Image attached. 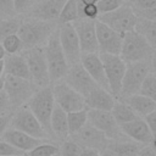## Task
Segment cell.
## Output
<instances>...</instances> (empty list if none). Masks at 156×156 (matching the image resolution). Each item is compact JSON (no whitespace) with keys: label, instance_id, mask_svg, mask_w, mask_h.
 <instances>
[{"label":"cell","instance_id":"1","mask_svg":"<svg viewBox=\"0 0 156 156\" xmlns=\"http://www.w3.org/2000/svg\"><path fill=\"white\" fill-rule=\"evenodd\" d=\"M55 29H56L55 22L32 18L21 22V26L17 30V35L22 41L23 50H27L45 44Z\"/></svg>","mask_w":156,"mask_h":156},{"label":"cell","instance_id":"2","mask_svg":"<svg viewBox=\"0 0 156 156\" xmlns=\"http://www.w3.org/2000/svg\"><path fill=\"white\" fill-rule=\"evenodd\" d=\"M44 55L48 63L50 82H58L62 80L69 68V65L66 60V56L62 51L60 39H58V28L51 33L49 39L45 43Z\"/></svg>","mask_w":156,"mask_h":156},{"label":"cell","instance_id":"3","mask_svg":"<svg viewBox=\"0 0 156 156\" xmlns=\"http://www.w3.org/2000/svg\"><path fill=\"white\" fill-rule=\"evenodd\" d=\"M152 54L154 49L151 48V45L134 29L123 34L119 56L126 63L141 61L150 62Z\"/></svg>","mask_w":156,"mask_h":156},{"label":"cell","instance_id":"4","mask_svg":"<svg viewBox=\"0 0 156 156\" xmlns=\"http://www.w3.org/2000/svg\"><path fill=\"white\" fill-rule=\"evenodd\" d=\"M27 107L37 117V119L40 122V124L49 134V136L54 138L50 128V118L52 110L55 107V100L52 96L51 87L48 85L37 89L34 94L30 96V99L27 101Z\"/></svg>","mask_w":156,"mask_h":156},{"label":"cell","instance_id":"5","mask_svg":"<svg viewBox=\"0 0 156 156\" xmlns=\"http://www.w3.org/2000/svg\"><path fill=\"white\" fill-rule=\"evenodd\" d=\"M4 90L10 100L11 107L20 108L30 99V96L37 90V87L30 79L5 76Z\"/></svg>","mask_w":156,"mask_h":156},{"label":"cell","instance_id":"6","mask_svg":"<svg viewBox=\"0 0 156 156\" xmlns=\"http://www.w3.org/2000/svg\"><path fill=\"white\" fill-rule=\"evenodd\" d=\"M136 20H138V16L135 15L133 7L127 1L118 9L107 13L99 15L98 17V21L105 23L106 26H108L110 28H112L113 30L121 34L133 30L135 27Z\"/></svg>","mask_w":156,"mask_h":156},{"label":"cell","instance_id":"7","mask_svg":"<svg viewBox=\"0 0 156 156\" xmlns=\"http://www.w3.org/2000/svg\"><path fill=\"white\" fill-rule=\"evenodd\" d=\"M23 56L27 61L30 80L35 84V87H48L50 83V76L46 58L44 55V49L41 46L27 49Z\"/></svg>","mask_w":156,"mask_h":156},{"label":"cell","instance_id":"8","mask_svg":"<svg viewBox=\"0 0 156 156\" xmlns=\"http://www.w3.org/2000/svg\"><path fill=\"white\" fill-rule=\"evenodd\" d=\"M149 72H150V62L147 61L127 63L126 72L122 79L121 91L117 99H124L136 94L140 89L144 78L147 76Z\"/></svg>","mask_w":156,"mask_h":156},{"label":"cell","instance_id":"9","mask_svg":"<svg viewBox=\"0 0 156 156\" xmlns=\"http://www.w3.org/2000/svg\"><path fill=\"white\" fill-rule=\"evenodd\" d=\"M9 124L11 126V128L21 130L37 139L46 140L50 138L49 134L43 128V126L40 124V122L37 119V117L32 113V111L27 106H21L16 111V113L10 118Z\"/></svg>","mask_w":156,"mask_h":156},{"label":"cell","instance_id":"10","mask_svg":"<svg viewBox=\"0 0 156 156\" xmlns=\"http://www.w3.org/2000/svg\"><path fill=\"white\" fill-rule=\"evenodd\" d=\"M99 55L104 65L105 76L108 84V91L115 98H118L127 63L121 58L119 55H112V54H99Z\"/></svg>","mask_w":156,"mask_h":156},{"label":"cell","instance_id":"11","mask_svg":"<svg viewBox=\"0 0 156 156\" xmlns=\"http://www.w3.org/2000/svg\"><path fill=\"white\" fill-rule=\"evenodd\" d=\"M51 90L55 105L61 107L66 113L87 108L84 96L76 91L73 88H71L67 83L61 80L55 82V85L51 88Z\"/></svg>","mask_w":156,"mask_h":156},{"label":"cell","instance_id":"12","mask_svg":"<svg viewBox=\"0 0 156 156\" xmlns=\"http://www.w3.org/2000/svg\"><path fill=\"white\" fill-rule=\"evenodd\" d=\"M88 123L102 132L108 140H121L127 138L110 111L88 108Z\"/></svg>","mask_w":156,"mask_h":156},{"label":"cell","instance_id":"13","mask_svg":"<svg viewBox=\"0 0 156 156\" xmlns=\"http://www.w3.org/2000/svg\"><path fill=\"white\" fill-rule=\"evenodd\" d=\"M58 39L62 48V51L66 56V60L69 66L78 63L80 60V46L77 32L72 23H63L58 27Z\"/></svg>","mask_w":156,"mask_h":156},{"label":"cell","instance_id":"14","mask_svg":"<svg viewBox=\"0 0 156 156\" xmlns=\"http://www.w3.org/2000/svg\"><path fill=\"white\" fill-rule=\"evenodd\" d=\"M95 30L98 39L99 54H112L119 55L123 34L113 30L105 23L100 21H95Z\"/></svg>","mask_w":156,"mask_h":156},{"label":"cell","instance_id":"15","mask_svg":"<svg viewBox=\"0 0 156 156\" xmlns=\"http://www.w3.org/2000/svg\"><path fill=\"white\" fill-rule=\"evenodd\" d=\"M71 135H72V140L76 141L82 149L89 147L101 152L102 150L106 149L108 144V139L106 138V135L95 127L90 126L89 123H87L83 128H80L78 132Z\"/></svg>","mask_w":156,"mask_h":156},{"label":"cell","instance_id":"16","mask_svg":"<svg viewBox=\"0 0 156 156\" xmlns=\"http://www.w3.org/2000/svg\"><path fill=\"white\" fill-rule=\"evenodd\" d=\"M72 24L77 32L82 54L99 52L96 30H95V21L80 18V20L74 21Z\"/></svg>","mask_w":156,"mask_h":156},{"label":"cell","instance_id":"17","mask_svg":"<svg viewBox=\"0 0 156 156\" xmlns=\"http://www.w3.org/2000/svg\"><path fill=\"white\" fill-rule=\"evenodd\" d=\"M63 82L67 83L71 88H73L76 91H78L84 98L90 93V90H93L95 87H98V84L91 79V77L88 74V72L83 68L80 62L69 66V68L63 78Z\"/></svg>","mask_w":156,"mask_h":156},{"label":"cell","instance_id":"18","mask_svg":"<svg viewBox=\"0 0 156 156\" xmlns=\"http://www.w3.org/2000/svg\"><path fill=\"white\" fill-rule=\"evenodd\" d=\"M66 1L67 0H37L29 10V16L40 21L57 22Z\"/></svg>","mask_w":156,"mask_h":156},{"label":"cell","instance_id":"19","mask_svg":"<svg viewBox=\"0 0 156 156\" xmlns=\"http://www.w3.org/2000/svg\"><path fill=\"white\" fill-rule=\"evenodd\" d=\"M79 62L83 66V68L88 72V74L91 77V79L99 87L108 90V84H107V79L105 76L104 65H102V61L100 58L99 52L82 54Z\"/></svg>","mask_w":156,"mask_h":156},{"label":"cell","instance_id":"20","mask_svg":"<svg viewBox=\"0 0 156 156\" xmlns=\"http://www.w3.org/2000/svg\"><path fill=\"white\" fill-rule=\"evenodd\" d=\"M122 133L129 138L130 140L141 144V145H149L152 138V133L149 129L146 122L144 121V118L138 117L130 122L123 123L119 126Z\"/></svg>","mask_w":156,"mask_h":156},{"label":"cell","instance_id":"21","mask_svg":"<svg viewBox=\"0 0 156 156\" xmlns=\"http://www.w3.org/2000/svg\"><path fill=\"white\" fill-rule=\"evenodd\" d=\"M85 107L89 110H101V111H111L113 104L116 101L115 96L106 89L101 87H95L90 93L84 98Z\"/></svg>","mask_w":156,"mask_h":156},{"label":"cell","instance_id":"22","mask_svg":"<svg viewBox=\"0 0 156 156\" xmlns=\"http://www.w3.org/2000/svg\"><path fill=\"white\" fill-rule=\"evenodd\" d=\"M1 138H2V140L7 141L9 144L17 147L18 150H21L24 154L44 141L41 139L33 138V136H30V135H28V134H26L21 130L13 129V128H6L5 132L2 133Z\"/></svg>","mask_w":156,"mask_h":156},{"label":"cell","instance_id":"23","mask_svg":"<svg viewBox=\"0 0 156 156\" xmlns=\"http://www.w3.org/2000/svg\"><path fill=\"white\" fill-rule=\"evenodd\" d=\"M4 73L6 76L30 79L27 61H26L23 55H18V54L5 56V58H4Z\"/></svg>","mask_w":156,"mask_h":156},{"label":"cell","instance_id":"24","mask_svg":"<svg viewBox=\"0 0 156 156\" xmlns=\"http://www.w3.org/2000/svg\"><path fill=\"white\" fill-rule=\"evenodd\" d=\"M50 128H51L52 136H56L60 140H66L69 135L68 124H67V113L57 105H55L51 113Z\"/></svg>","mask_w":156,"mask_h":156},{"label":"cell","instance_id":"25","mask_svg":"<svg viewBox=\"0 0 156 156\" xmlns=\"http://www.w3.org/2000/svg\"><path fill=\"white\" fill-rule=\"evenodd\" d=\"M119 100L124 101L141 118H144L146 115H149L150 112L156 110V102L139 93L130 95L128 98H124V99H119Z\"/></svg>","mask_w":156,"mask_h":156},{"label":"cell","instance_id":"26","mask_svg":"<svg viewBox=\"0 0 156 156\" xmlns=\"http://www.w3.org/2000/svg\"><path fill=\"white\" fill-rule=\"evenodd\" d=\"M106 147L115 152L117 156H136L139 150L141 149V144L126 138L121 140H108Z\"/></svg>","mask_w":156,"mask_h":156},{"label":"cell","instance_id":"27","mask_svg":"<svg viewBox=\"0 0 156 156\" xmlns=\"http://www.w3.org/2000/svg\"><path fill=\"white\" fill-rule=\"evenodd\" d=\"M134 30L144 37L154 50L156 49V21L138 17Z\"/></svg>","mask_w":156,"mask_h":156},{"label":"cell","instance_id":"28","mask_svg":"<svg viewBox=\"0 0 156 156\" xmlns=\"http://www.w3.org/2000/svg\"><path fill=\"white\" fill-rule=\"evenodd\" d=\"M111 115L113 116V118L116 119V122L118 123V126L130 122L135 118H138L139 116L122 100H116L113 104V107L111 108Z\"/></svg>","mask_w":156,"mask_h":156},{"label":"cell","instance_id":"29","mask_svg":"<svg viewBox=\"0 0 156 156\" xmlns=\"http://www.w3.org/2000/svg\"><path fill=\"white\" fill-rule=\"evenodd\" d=\"M87 123H88V108H83L79 111H73V112L67 113V124H68L69 135L78 132Z\"/></svg>","mask_w":156,"mask_h":156},{"label":"cell","instance_id":"30","mask_svg":"<svg viewBox=\"0 0 156 156\" xmlns=\"http://www.w3.org/2000/svg\"><path fill=\"white\" fill-rule=\"evenodd\" d=\"M77 20H78V1L77 0H67L60 12L57 23L58 24L73 23Z\"/></svg>","mask_w":156,"mask_h":156},{"label":"cell","instance_id":"31","mask_svg":"<svg viewBox=\"0 0 156 156\" xmlns=\"http://www.w3.org/2000/svg\"><path fill=\"white\" fill-rule=\"evenodd\" d=\"M58 152H60V147L57 145L43 141L32 150L27 151L24 156H55L58 155Z\"/></svg>","mask_w":156,"mask_h":156},{"label":"cell","instance_id":"32","mask_svg":"<svg viewBox=\"0 0 156 156\" xmlns=\"http://www.w3.org/2000/svg\"><path fill=\"white\" fill-rule=\"evenodd\" d=\"M21 20L10 17L6 20H0V43L9 35L17 34V30L21 26Z\"/></svg>","mask_w":156,"mask_h":156},{"label":"cell","instance_id":"33","mask_svg":"<svg viewBox=\"0 0 156 156\" xmlns=\"http://www.w3.org/2000/svg\"><path fill=\"white\" fill-rule=\"evenodd\" d=\"M138 93L156 102V77L151 72H149L147 76L144 78Z\"/></svg>","mask_w":156,"mask_h":156},{"label":"cell","instance_id":"34","mask_svg":"<svg viewBox=\"0 0 156 156\" xmlns=\"http://www.w3.org/2000/svg\"><path fill=\"white\" fill-rule=\"evenodd\" d=\"M4 49H5V52L7 55H13V54H18L21 50H23V45H22V41L20 39V37L17 34H12V35H9L6 37L2 41H1Z\"/></svg>","mask_w":156,"mask_h":156},{"label":"cell","instance_id":"35","mask_svg":"<svg viewBox=\"0 0 156 156\" xmlns=\"http://www.w3.org/2000/svg\"><path fill=\"white\" fill-rule=\"evenodd\" d=\"M99 17V11L95 4H80L78 2V20H94L96 21Z\"/></svg>","mask_w":156,"mask_h":156},{"label":"cell","instance_id":"36","mask_svg":"<svg viewBox=\"0 0 156 156\" xmlns=\"http://www.w3.org/2000/svg\"><path fill=\"white\" fill-rule=\"evenodd\" d=\"M80 151H82V147L71 139V140H65L62 143L58 155L60 156H79Z\"/></svg>","mask_w":156,"mask_h":156},{"label":"cell","instance_id":"37","mask_svg":"<svg viewBox=\"0 0 156 156\" xmlns=\"http://www.w3.org/2000/svg\"><path fill=\"white\" fill-rule=\"evenodd\" d=\"M124 2L126 1H123V0H98L96 7L99 11V15H102V13H107V12H111V11L118 9Z\"/></svg>","mask_w":156,"mask_h":156},{"label":"cell","instance_id":"38","mask_svg":"<svg viewBox=\"0 0 156 156\" xmlns=\"http://www.w3.org/2000/svg\"><path fill=\"white\" fill-rule=\"evenodd\" d=\"M24 152L12 146L5 140H0V156H23Z\"/></svg>","mask_w":156,"mask_h":156},{"label":"cell","instance_id":"39","mask_svg":"<svg viewBox=\"0 0 156 156\" xmlns=\"http://www.w3.org/2000/svg\"><path fill=\"white\" fill-rule=\"evenodd\" d=\"M37 0H12L13 2V9L16 13H26L28 12L32 6L34 5Z\"/></svg>","mask_w":156,"mask_h":156},{"label":"cell","instance_id":"40","mask_svg":"<svg viewBox=\"0 0 156 156\" xmlns=\"http://www.w3.org/2000/svg\"><path fill=\"white\" fill-rule=\"evenodd\" d=\"M16 15L12 0H0V16L13 17Z\"/></svg>","mask_w":156,"mask_h":156},{"label":"cell","instance_id":"41","mask_svg":"<svg viewBox=\"0 0 156 156\" xmlns=\"http://www.w3.org/2000/svg\"><path fill=\"white\" fill-rule=\"evenodd\" d=\"M11 104L10 100L5 93V90L2 89L0 91V116H7L9 112L11 111Z\"/></svg>","mask_w":156,"mask_h":156},{"label":"cell","instance_id":"42","mask_svg":"<svg viewBox=\"0 0 156 156\" xmlns=\"http://www.w3.org/2000/svg\"><path fill=\"white\" fill-rule=\"evenodd\" d=\"M134 12H135V15H136L138 17L156 21V6H155V7H152V9H147V10H139V11H134Z\"/></svg>","mask_w":156,"mask_h":156},{"label":"cell","instance_id":"43","mask_svg":"<svg viewBox=\"0 0 156 156\" xmlns=\"http://www.w3.org/2000/svg\"><path fill=\"white\" fill-rule=\"evenodd\" d=\"M144 121L146 122L149 129L151 130L152 134L156 133V110H154L152 112H150L149 115H146L144 117Z\"/></svg>","mask_w":156,"mask_h":156},{"label":"cell","instance_id":"44","mask_svg":"<svg viewBox=\"0 0 156 156\" xmlns=\"http://www.w3.org/2000/svg\"><path fill=\"white\" fill-rule=\"evenodd\" d=\"M136 156H156V151L150 145H144L141 146Z\"/></svg>","mask_w":156,"mask_h":156},{"label":"cell","instance_id":"45","mask_svg":"<svg viewBox=\"0 0 156 156\" xmlns=\"http://www.w3.org/2000/svg\"><path fill=\"white\" fill-rule=\"evenodd\" d=\"M79 156H101V155H100V151H98L95 149L84 147V149H82Z\"/></svg>","mask_w":156,"mask_h":156},{"label":"cell","instance_id":"46","mask_svg":"<svg viewBox=\"0 0 156 156\" xmlns=\"http://www.w3.org/2000/svg\"><path fill=\"white\" fill-rule=\"evenodd\" d=\"M10 123V116H0V135H2V133L5 132V129L7 128Z\"/></svg>","mask_w":156,"mask_h":156},{"label":"cell","instance_id":"47","mask_svg":"<svg viewBox=\"0 0 156 156\" xmlns=\"http://www.w3.org/2000/svg\"><path fill=\"white\" fill-rule=\"evenodd\" d=\"M150 72L156 77V49L154 50V54L150 58Z\"/></svg>","mask_w":156,"mask_h":156},{"label":"cell","instance_id":"48","mask_svg":"<svg viewBox=\"0 0 156 156\" xmlns=\"http://www.w3.org/2000/svg\"><path fill=\"white\" fill-rule=\"evenodd\" d=\"M100 155H101V156H117L115 152H112V151H111V150H108L107 147H106L105 150H102V151L100 152Z\"/></svg>","mask_w":156,"mask_h":156},{"label":"cell","instance_id":"49","mask_svg":"<svg viewBox=\"0 0 156 156\" xmlns=\"http://www.w3.org/2000/svg\"><path fill=\"white\" fill-rule=\"evenodd\" d=\"M155 151H156V133L155 134H152V138H151V141H150V144H149Z\"/></svg>","mask_w":156,"mask_h":156},{"label":"cell","instance_id":"50","mask_svg":"<svg viewBox=\"0 0 156 156\" xmlns=\"http://www.w3.org/2000/svg\"><path fill=\"white\" fill-rule=\"evenodd\" d=\"M5 56H6V52H5V49H4V46H2V44L0 43V61H1V60H4V58H5Z\"/></svg>","mask_w":156,"mask_h":156},{"label":"cell","instance_id":"51","mask_svg":"<svg viewBox=\"0 0 156 156\" xmlns=\"http://www.w3.org/2000/svg\"><path fill=\"white\" fill-rule=\"evenodd\" d=\"M80 4H95L98 0H77Z\"/></svg>","mask_w":156,"mask_h":156},{"label":"cell","instance_id":"52","mask_svg":"<svg viewBox=\"0 0 156 156\" xmlns=\"http://www.w3.org/2000/svg\"><path fill=\"white\" fill-rule=\"evenodd\" d=\"M2 74H4V60L0 61V78L2 77Z\"/></svg>","mask_w":156,"mask_h":156},{"label":"cell","instance_id":"53","mask_svg":"<svg viewBox=\"0 0 156 156\" xmlns=\"http://www.w3.org/2000/svg\"><path fill=\"white\" fill-rule=\"evenodd\" d=\"M2 89H4V78L1 77V78H0V91H1Z\"/></svg>","mask_w":156,"mask_h":156},{"label":"cell","instance_id":"54","mask_svg":"<svg viewBox=\"0 0 156 156\" xmlns=\"http://www.w3.org/2000/svg\"><path fill=\"white\" fill-rule=\"evenodd\" d=\"M55 156H60V155H55Z\"/></svg>","mask_w":156,"mask_h":156},{"label":"cell","instance_id":"55","mask_svg":"<svg viewBox=\"0 0 156 156\" xmlns=\"http://www.w3.org/2000/svg\"><path fill=\"white\" fill-rule=\"evenodd\" d=\"M23 156H24V155H23Z\"/></svg>","mask_w":156,"mask_h":156}]
</instances>
